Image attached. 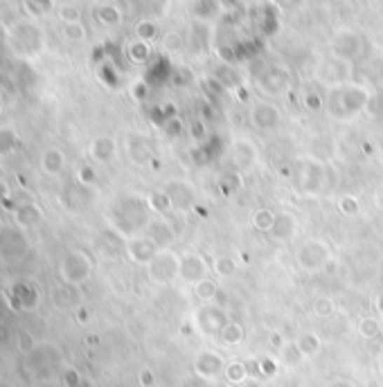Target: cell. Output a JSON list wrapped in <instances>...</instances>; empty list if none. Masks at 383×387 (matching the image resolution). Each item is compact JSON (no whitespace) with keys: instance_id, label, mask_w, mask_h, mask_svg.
<instances>
[{"instance_id":"cell-33","label":"cell","mask_w":383,"mask_h":387,"mask_svg":"<svg viewBox=\"0 0 383 387\" xmlns=\"http://www.w3.org/2000/svg\"><path fill=\"white\" fill-rule=\"evenodd\" d=\"M74 288H77V286H68V284L55 286V290H52V302H55L59 308L72 306V302L77 299V297H74Z\"/></svg>"},{"instance_id":"cell-32","label":"cell","mask_w":383,"mask_h":387,"mask_svg":"<svg viewBox=\"0 0 383 387\" xmlns=\"http://www.w3.org/2000/svg\"><path fill=\"white\" fill-rule=\"evenodd\" d=\"M311 311H314V315L316 318H321V320H329L334 313H336V302H334V297H329V295H318L314 299V304H311Z\"/></svg>"},{"instance_id":"cell-16","label":"cell","mask_w":383,"mask_h":387,"mask_svg":"<svg viewBox=\"0 0 383 387\" xmlns=\"http://www.w3.org/2000/svg\"><path fill=\"white\" fill-rule=\"evenodd\" d=\"M295 234H297V217L289 210H280L275 214V223L269 236L275 243H289Z\"/></svg>"},{"instance_id":"cell-8","label":"cell","mask_w":383,"mask_h":387,"mask_svg":"<svg viewBox=\"0 0 383 387\" xmlns=\"http://www.w3.org/2000/svg\"><path fill=\"white\" fill-rule=\"evenodd\" d=\"M228 322H230L228 311L219 304H201L194 311V325L208 338H219V333Z\"/></svg>"},{"instance_id":"cell-46","label":"cell","mask_w":383,"mask_h":387,"mask_svg":"<svg viewBox=\"0 0 383 387\" xmlns=\"http://www.w3.org/2000/svg\"><path fill=\"white\" fill-rule=\"evenodd\" d=\"M12 340V329L7 327V322H0V345H7Z\"/></svg>"},{"instance_id":"cell-12","label":"cell","mask_w":383,"mask_h":387,"mask_svg":"<svg viewBox=\"0 0 383 387\" xmlns=\"http://www.w3.org/2000/svg\"><path fill=\"white\" fill-rule=\"evenodd\" d=\"M165 196L169 198L172 212H189L196 205V191L187 180H169L165 185Z\"/></svg>"},{"instance_id":"cell-28","label":"cell","mask_w":383,"mask_h":387,"mask_svg":"<svg viewBox=\"0 0 383 387\" xmlns=\"http://www.w3.org/2000/svg\"><path fill=\"white\" fill-rule=\"evenodd\" d=\"M239 271V264L235 257L230 254H219L215 262H212V273H215L219 279H232Z\"/></svg>"},{"instance_id":"cell-45","label":"cell","mask_w":383,"mask_h":387,"mask_svg":"<svg viewBox=\"0 0 383 387\" xmlns=\"http://www.w3.org/2000/svg\"><path fill=\"white\" fill-rule=\"evenodd\" d=\"M137 34H140V39H154L156 29H154L152 23H142L140 27H137Z\"/></svg>"},{"instance_id":"cell-15","label":"cell","mask_w":383,"mask_h":387,"mask_svg":"<svg viewBox=\"0 0 383 387\" xmlns=\"http://www.w3.org/2000/svg\"><path fill=\"white\" fill-rule=\"evenodd\" d=\"M280 120H282V115H280V109L275 104H269V102L253 104L250 124L257 128V131H273V128H278Z\"/></svg>"},{"instance_id":"cell-19","label":"cell","mask_w":383,"mask_h":387,"mask_svg":"<svg viewBox=\"0 0 383 387\" xmlns=\"http://www.w3.org/2000/svg\"><path fill=\"white\" fill-rule=\"evenodd\" d=\"M90 156L95 163L100 165H109L115 160V156H118V144H115V140L109 137V135H102L98 140H93L90 144Z\"/></svg>"},{"instance_id":"cell-11","label":"cell","mask_w":383,"mask_h":387,"mask_svg":"<svg viewBox=\"0 0 383 387\" xmlns=\"http://www.w3.org/2000/svg\"><path fill=\"white\" fill-rule=\"evenodd\" d=\"M230 160L239 174H250L260 163V149L248 137H237L230 144Z\"/></svg>"},{"instance_id":"cell-35","label":"cell","mask_w":383,"mask_h":387,"mask_svg":"<svg viewBox=\"0 0 383 387\" xmlns=\"http://www.w3.org/2000/svg\"><path fill=\"white\" fill-rule=\"evenodd\" d=\"M338 212L345 214V217H356L361 212V198L354 194H345V196L338 198Z\"/></svg>"},{"instance_id":"cell-50","label":"cell","mask_w":383,"mask_h":387,"mask_svg":"<svg viewBox=\"0 0 383 387\" xmlns=\"http://www.w3.org/2000/svg\"><path fill=\"white\" fill-rule=\"evenodd\" d=\"M375 311H377L379 318H383V293H379L377 299H375Z\"/></svg>"},{"instance_id":"cell-38","label":"cell","mask_w":383,"mask_h":387,"mask_svg":"<svg viewBox=\"0 0 383 387\" xmlns=\"http://www.w3.org/2000/svg\"><path fill=\"white\" fill-rule=\"evenodd\" d=\"M77 182H81V185L90 187L93 182H95V171H93L90 167H81V169H79V178H77Z\"/></svg>"},{"instance_id":"cell-29","label":"cell","mask_w":383,"mask_h":387,"mask_svg":"<svg viewBox=\"0 0 383 387\" xmlns=\"http://www.w3.org/2000/svg\"><path fill=\"white\" fill-rule=\"evenodd\" d=\"M275 210H269V208H260V210H255L250 214V225H253V230H257L262 234H269L271 228H273V223H275Z\"/></svg>"},{"instance_id":"cell-48","label":"cell","mask_w":383,"mask_h":387,"mask_svg":"<svg viewBox=\"0 0 383 387\" xmlns=\"http://www.w3.org/2000/svg\"><path fill=\"white\" fill-rule=\"evenodd\" d=\"M9 196H12V194H9L7 182H5V180H0V205H3V203H7V201H9Z\"/></svg>"},{"instance_id":"cell-1","label":"cell","mask_w":383,"mask_h":387,"mask_svg":"<svg viewBox=\"0 0 383 387\" xmlns=\"http://www.w3.org/2000/svg\"><path fill=\"white\" fill-rule=\"evenodd\" d=\"M329 167L318 158H300L291 169V180L297 189V194L309 198H318L329 189Z\"/></svg>"},{"instance_id":"cell-17","label":"cell","mask_w":383,"mask_h":387,"mask_svg":"<svg viewBox=\"0 0 383 387\" xmlns=\"http://www.w3.org/2000/svg\"><path fill=\"white\" fill-rule=\"evenodd\" d=\"M43 221V212L32 201H23L14 208V225H18L20 230H32Z\"/></svg>"},{"instance_id":"cell-51","label":"cell","mask_w":383,"mask_h":387,"mask_svg":"<svg viewBox=\"0 0 383 387\" xmlns=\"http://www.w3.org/2000/svg\"><path fill=\"white\" fill-rule=\"evenodd\" d=\"M241 387H264V385H262V383H260L257 379H248V381H246V383H243Z\"/></svg>"},{"instance_id":"cell-39","label":"cell","mask_w":383,"mask_h":387,"mask_svg":"<svg viewBox=\"0 0 383 387\" xmlns=\"http://www.w3.org/2000/svg\"><path fill=\"white\" fill-rule=\"evenodd\" d=\"M100 18L104 20V23H109V25L120 23V14L115 12V9H111V7H104V9H102V14H100Z\"/></svg>"},{"instance_id":"cell-13","label":"cell","mask_w":383,"mask_h":387,"mask_svg":"<svg viewBox=\"0 0 383 387\" xmlns=\"http://www.w3.org/2000/svg\"><path fill=\"white\" fill-rule=\"evenodd\" d=\"M124 248H126V254H129V259L137 266H147L156 257V252L161 250L145 232L129 236L126 243H124Z\"/></svg>"},{"instance_id":"cell-37","label":"cell","mask_w":383,"mask_h":387,"mask_svg":"<svg viewBox=\"0 0 383 387\" xmlns=\"http://www.w3.org/2000/svg\"><path fill=\"white\" fill-rule=\"evenodd\" d=\"M12 149H14V133L3 128V131H0V156H7Z\"/></svg>"},{"instance_id":"cell-52","label":"cell","mask_w":383,"mask_h":387,"mask_svg":"<svg viewBox=\"0 0 383 387\" xmlns=\"http://www.w3.org/2000/svg\"><path fill=\"white\" fill-rule=\"evenodd\" d=\"M377 367H379V372L383 374V347H381V351H379V358H377Z\"/></svg>"},{"instance_id":"cell-25","label":"cell","mask_w":383,"mask_h":387,"mask_svg":"<svg viewBox=\"0 0 383 387\" xmlns=\"http://www.w3.org/2000/svg\"><path fill=\"white\" fill-rule=\"evenodd\" d=\"M192 290H194V297L199 299L201 304H217V299H219V284L215 282L212 277L203 279V282H199L192 286Z\"/></svg>"},{"instance_id":"cell-42","label":"cell","mask_w":383,"mask_h":387,"mask_svg":"<svg viewBox=\"0 0 383 387\" xmlns=\"http://www.w3.org/2000/svg\"><path fill=\"white\" fill-rule=\"evenodd\" d=\"M131 50H133L131 55H133V59H135V61H145V59L149 57V48H147V43H135V46H133Z\"/></svg>"},{"instance_id":"cell-7","label":"cell","mask_w":383,"mask_h":387,"mask_svg":"<svg viewBox=\"0 0 383 387\" xmlns=\"http://www.w3.org/2000/svg\"><path fill=\"white\" fill-rule=\"evenodd\" d=\"M29 250V239L25 230H20L18 225H5L0 228V259L12 264L25 259Z\"/></svg>"},{"instance_id":"cell-14","label":"cell","mask_w":383,"mask_h":387,"mask_svg":"<svg viewBox=\"0 0 383 387\" xmlns=\"http://www.w3.org/2000/svg\"><path fill=\"white\" fill-rule=\"evenodd\" d=\"M145 234L152 239L158 248L161 250H167V248H172V245L176 243V230H174V225L169 219L165 217H156L147 223V228H145Z\"/></svg>"},{"instance_id":"cell-34","label":"cell","mask_w":383,"mask_h":387,"mask_svg":"<svg viewBox=\"0 0 383 387\" xmlns=\"http://www.w3.org/2000/svg\"><path fill=\"white\" fill-rule=\"evenodd\" d=\"M262 83L269 93H280V90L286 88V72H282L280 68H273L269 72V77L262 79Z\"/></svg>"},{"instance_id":"cell-30","label":"cell","mask_w":383,"mask_h":387,"mask_svg":"<svg viewBox=\"0 0 383 387\" xmlns=\"http://www.w3.org/2000/svg\"><path fill=\"white\" fill-rule=\"evenodd\" d=\"M129 156H131V160L135 165H140V167H145V165H149L152 163V149L147 147V142L145 140H140V137H133L131 142H129Z\"/></svg>"},{"instance_id":"cell-53","label":"cell","mask_w":383,"mask_h":387,"mask_svg":"<svg viewBox=\"0 0 383 387\" xmlns=\"http://www.w3.org/2000/svg\"><path fill=\"white\" fill-rule=\"evenodd\" d=\"M208 387H232V385H228V383H210Z\"/></svg>"},{"instance_id":"cell-18","label":"cell","mask_w":383,"mask_h":387,"mask_svg":"<svg viewBox=\"0 0 383 387\" xmlns=\"http://www.w3.org/2000/svg\"><path fill=\"white\" fill-rule=\"evenodd\" d=\"M361 36L356 34H349V32H345V34H338L334 39V55L338 59H343V61H354L358 57V52H361Z\"/></svg>"},{"instance_id":"cell-44","label":"cell","mask_w":383,"mask_h":387,"mask_svg":"<svg viewBox=\"0 0 383 387\" xmlns=\"http://www.w3.org/2000/svg\"><path fill=\"white\" fill-rule=\"evenodd\" d=\"M9 311H12V302H9V297H5L3 293H0V322H5Z\"/></svg>"},{"instance_id":"cell-3","label":"cell","mask_w":383,"mask_h":387,"mask_svg":"<svg viewBox=\"0 0 383 387\" xmlns=\"http://www.w3.org/2000/svg\"><path fill=\"white\" fill-rule=\"evenodd\" d=\"M115 217H118V228L122 232L133 234H142L147 223L152 221V205H149V198H140L135 194L129 196H122L115 203Z\"/></svg>"},{"instance_id":"cell-31","label":"cell","mask_w":383,"mask_h":387,"mask_svg":"<svg viewBox=\"0 0 383 387\" xmlns=\"http://www.w3.org/2000/svg\"><path fill=\"white\" fill-rule=\"evenodd\" d=\"M278 353H280V360L286 365V367H297V365L304 360L302 351L297 349V345H295V340H286L284 347Z\"/></svg>"},{"instance_id":"cell-41","label":"cell","mask_w":383,"mask_h":387,"mask_svg":"<svg viewBox=\"0 0 383 387\" xmlns=\"http://www.w3.org/2000/svg\"><path fill=\"white\" fill-rule=\"evenodd\" d=\"M66 36H68V39H74V41H79V39H83L86 34H83V27H81L79 23H70V25H66Z\"/></svg>"},{"instance_id":"cell-6","label":"cell","mask_w":383,"mask_h":387,"mask_svg":"<svg viewBox=\"0 0 383 387\" xmlns=\"http://www.w3.org/2000/svg\"><path fill=\"white\" fill-rule=\"evenodd\" d=\"M90 275H93V259L88 257V252L68 250L66 254H63V259L59 264L61 284L81 286L83 282H88Z\"/></svg>"},{"instance_id":"cell-21","label":"cell","mask_w":383,"mask_h":387,"mask_svg":"<svg viewBox=\"0 0 383 387\" xmlns=\"http://www.w3.org/2000/svg\"><path fill=\"white\" fill-rule=\"evenodd\" d=\"M48 351L55 353L57 347H55V345H48V342H43V345H36L34 349H32V351L27 353V356H29V360L36 362V356H43V353H48ZM39 362H41V365H36V367H39V369H36V376H43V379L48 376V379H50V376H52V369H55L61 360H46V358H41Z\"/></svg>"},{"instance_id":"cell-54","label":"cell","mask_w":383,"mask_h":387,"mask_svg":"<svg viewBox=\"0 0 383 387\" xmlns=\"http://www.w3.org/2000/svg\"><path fill=\"white\" fill-rule=\"evenodd\" d=\"M77 387H90V385H88V381H81V383H79Z\"/></svg>"},{"instance_id":"cell-27","label":"cell","mask_w":383,"mask_h":387,"mask_svg":"<svg viewBox=\"0 0 383 387\" xmlns=\"http://www.w3.org/2000/svg\"><path fill=\"white\" fill-rule=\"evenodd\" d=\"M39 299H41V295H39V290L32 286V284H20L18 288H16V297H14V306L16 308H23V311H27V308H36L39 306Z\"/></svg>"},{"instance_id":"cell-10","label":"cell","mask_w":383,"mask_h":387,"mask_svg":"<svg viewBox=\"0 0 383 387\" xmlns=\"http://www.w3.org/2000/svg\"><path fill=\"white\" fill-rule=\"evenodd\" d=\"M226 358L221 356L219 351L215 349H203L196 353L194 358V365H192V369H194V374L199 376L201 381L206 383H217L223 372H226Z\"/></svg>"},{"instance_id":"cell-36","label":"cell","mask_w":383,"mask_h":387,"mask_svg":"<svg viewBox=\"0 0 383 387\" xmlns=\"http://www.w3.org/2000/svg\"><path fill=\"white\" fill-rule=\"evenodd\" d=\"M257 367H260L262 379H273V376L278 374V360L273 356H262L257 358Z\"/></svg>"},{"instance_id":"cell-26","label":"cell","mask_w":383,"mask_h":387,"mask_svg":"<svg viewBox=\"0 0 383 387\" xmlns=\"http://www.w3.org/2000/svg\"><path fill=\"white\" fill-rule=\"evenodd\" d=\"M356 331L363 340H377L379 336H383V318H379V315L361 318L358 325H356Z\"/></svg>"},{"instance_id":"cell-40","label":"cell","mask_w":383,"mask_h":387,"mask_svg":"<svg viewBox=\"0 0 383 387\" xmlns=\"http://www.w3.org/2000/svg\"><path fill=\"white\" fill-rule=\"evenodd\" d=\"M61 18L66 20V25L70 23H79V12L74 7H63L61 9Z\"/></svg>"},{"instance_id":"cell-4","label":"cell","mask_w":383,"mask_h":387,"mask_svg":"<svg viewBox=\"0 0 383 387\" xmlns=\"http://www.w3.org/2000/svg\"><path fill=\"white\" fill-rule=\"evenodd\" d=\"M332 262V245L325 239H318L311 236L300 243V248L295 250V266L300 268L302 273H321L327 268V264Z\"/></svg>"},{"instance_id":"cell-24","label":"cell","mask_w":383,"mask_h":387,"mask_svg":"<svg viewBox=\"0 0 383 387\" xmlns=\"http://www.w3.org/2000/svg\"><path fill=\"white\" fill-rule=\"evenodd\" d=\"M295 345H297V349L302 351L304 358H314L316 353L323 351V338L318 336L316 331H304L295 338Z\"/></svg>"},{"instance_id":"cell-47","label":"cell","mask_w":383,"mask_h":387,"mask_svg":"<svg viewBox=\"0 0 383 387\" xmlns=\"http://www.w3.org/2000/svg\"><path fill=\"white\" fill-rule=\"evenodd\" d=\"M375 208L379 210V212H383V185H379L377 189H375Z\"/></svg>"},{"instance_id":"cell-5","label":"cell","mask_w":383,"mask_h":387,"mask_svg":"<svg viewBox=\"0 0 383 387\" xmlns=\"http://www.w3.org/2000/svg\"><path fill=\"white\" fill-rule=\"evenodd\" d=\"M147 279L156 286H167L178 279L180 273V254L174 252L172 248L167 250H158L152 262L145 266Z\"/></svg>"},{"instance_id":"cell-20","label":"cell","mask_w":383,"mask_h":387,"mask_svg":"<svg viewBox=\"0 0 383 387\" xmlns=\"http://www.w3.org/2000/svg\"><path fill=\"white\" fill-rule=\"evenodd\" d=\"M41 169L48 176H59L66 169V156H63L61 149H46L43 156H41Z\"/></svg>"},{"instance_id":"cell-23","label":"cell","mask_w":383,"mask_h":387,"mask_svg":"<svg viewBox=\"0 0 383 387\" xmlns=\"http://www.w3.org/2000/svg\"><path fill=\"white\" fill-rule=\"evenodd\" d=\"M243 338H246V329H243L241 322L237 320H230L226 327H223V331L219 333V342L223 347H237L243 342Z\"/></svg>"},{"instance_id":"cell-22","label":"cell","mask_w":383,"mask_h":387,"mask_svg":"<svg viewBox=\"0 0 383 387\" xmlns=\"http://www.w3.org/2000/svg\"><path fill=\"white\" fill-rule=\"evenodd\" d=\"M223 379H226V383L232 385V387H241L243 383L250 379L246 360H230L226 365V372H223Z\"/></svg>"},{"instance_id":"cell-49","label":"cell","mask_w":383,"mask_h":387,"mask_svg":"<svg viewBox=\"0 0 383 387\" xmlns=\"http://www.w3.org/2000/svg\"><path fill=\"white\" fill-rule=\"evenodd\" d=\"M327 387H356V385L347 379H334L332 383H327Z\"/></svg>"},{"instance_id":"cell-9","label":"cell","mask_w":383,"mask_h":387,"mask_svg":"<svg viewBox=\"0 0 383 387\" xmlns=\"http://www.w3.org/2000/svg\"><path fill=\"white\" fill-rule=\"evenodd\" d=\"M212 266L208 264V259L196 250H189L180 254V273H178V282L194 286L199 282L210 277Z\"/></svg>"},{"instance_id":"cell-2","label":"cell","mask_w":383,"mask_h":387,"mask_svg":"<svg viewBox=\"0 0 383 387\" xmlns=\"http://www.w3.org/2000/svg\"><path fill=\"white\" fill-rule=\"evenodd\" d=\"M370 95L361 86H336L327 95V113L334 120H349L365 109Z\"/></svg>"},{"instance_id":"cell-43","label":"cell","mask_w":383,"mask_h":387,"mask_svg":"<svg viewBox=\"0 0 383 387\" xmlns=\"http://www.w3.org/2000/svg\"><path fill=\"white\" fill-rule=\"evenodd\" d=\"M140 385L142 387H154L156 385V376H154L152 369H142L140 372Z\"/></svg>"}]
</instances>
